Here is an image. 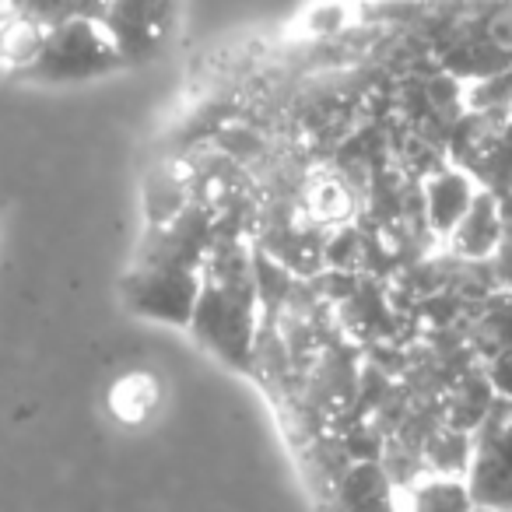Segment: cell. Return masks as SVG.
<instances>
[{"instance_id": "6da1fadb", "label": "cell", "mask_w": 512, "mask_h": 512, "mask_svg": "<svg viewBox=\"0 0 512 512\" xmlns=\"http://www.w3.org/2000/svg\"><path fill=\"white\" fill-rule=\"evenodd\" d=\"M186 327L204 348H211L232 369L249 372L256 330H260V292H256L253 249L246 239L228 232L225 221L207 249L200 271V295Z\"/></svg>"}, {"instance_id": "7a4b0ae2", "label": "cell", "mask_w": 512, "mask_h": 512, "mask_svg": "<svg viewBox=\"0 0 512 512\" xmlns=\"http://www.w3.org/2000/svg\"><path fill=\"white\" fill-rule=\"evenodd\" d=\"M123 57L113 36L106 32L95 11H74L46 29L36 57L15 71L22 81H43V85H67V81L102 78L120 71Z\"/></svg>"}, {"instance_id": "3957f363", "label": "cell", "mask_w": 512, "mask_h": 512, "mask_svg": "<svg viewBox=\"0 0 512 512\" xmlns=\"http://www.w3.org/2000/svg\"><path fill=\"white\" fill-rule=\"evenodd\" d=\"M463 477L474 505L512 509V400H491L488 414L474 428V449Z\"/></svg>"}, {"instance_id": "277c9868", "label": "cell", "mask_w": 512, "mask_h": 512, "mask_svg": "<svg viewBox=\"0 0 512 512\" xmlns=\"http://www.w3.org/2000/svg\"><path fill=\"white\" fill-rule=\"evenodd\" d=\"M200 295V271L172 264H137L123 278V302L158 323L186 327Z\"/></svg>"}, {"instance_id": "5b68a950", "label": "cell", "mask_w": 512, "mask_h": 512, "mask_svg": "<svg viewBox=\"0 0 512 512\" xmlns=\"http://www.w3.org/2000/svg\"><path fill=\"white\" fill-rule=\"evenodd\" d=\"M106 32L113 36L123 67H141L162 53L172 32V0H99Z\"/></svg>"}, {"instance_id": "8992f818", "label": "cell", "mask_w": 512, "mask_h": 512, "mask_svg": "<svg viewBox=\"0 0 512 512\" xmlns=\"http://www.w3.org/2000/svg\"><path fill=\"white\" fill-rule=\"evenodd\" d=\"M449 246H453L456 260H470V264H488L491 253L498 249V242L505 239L502 225V207L498 197L484 186H477L470 207L460 214V221L453 225V232L446 235Z\"/></svg>"}, {"instance_id": "52a82bcc", "label": "cell", "mask_w": 512, "mask_h": 512, "mask_svg": "<svg viewBox=\"0 0 512 512\" xmlns=\"http://www.w3.org/2000/svg\"><path fill=\"white\" fill-rule=\"evenodd\" d=\"M474 193H477V179L463 165H439V169H432L425 179V193H421L425 225L439 239H446L456 221H460V214L470 207Z\"/></svg>"}, {"instance_id": "ba28073f", "label": "cell", "mask_w": 512, "mask_h": 512, "mask_svg": "<svg viewBox=\"0 0 512 512\" xmlns=\"http://www.w3.org/2000/svg\"><path fill=\"white\" fill-rule=\"evenodd\" d=\"M330 491L337 505H397V484L390 481L383 460H351Z\"/></svg>"}, {"instance_id": "9c48e42d", "label": "cell", "mask_w": 512, "mask_h": 512, "mask_svg": "<svg viewBox=\"0 0 512 512\" xmlns=\"http://www.w3.org/2000/svg\"><path fill=\"white\" fill-rule=\"evenodd\" d=\"M158 407V379L151 372H127L109 390V411L120 425H144Z\"/></svg>"}, {"instance_id": "30bf717a", "label": "cell", "mask_w": 512, "mask_h": 512, "mask_svg": "<svg viewBox=\"0 0 512 512\" xmlns=\"http://www.w3.org/2000/svg\"><path fill=\"white\" fill-rule=\"evenodd\" d=\"M414 509H470V488L463 474H439V470H425L407 484V495L397 498Z\"/></svg>"}, {"instance_id": "8fae6325", "label": "cell", "mask_w": 512, "mask_h": 512, "mask_svg": "<svg viewBox=\"0 0 512 512\" xmlns=\"http://www.w3.org/2000/svg\"><path fill=\"white\" fill-rule=\"evenodd\" d=\"M4 4H8L11 15L29 18L36 25H46V29L53 22H60V18L74 15V11H85L78 0H4Z\"/></svg>"}, {"instance_id": "7c38bea8", "label": "cell", "mask_w": 512, "mask_h": 512, "mask_svg": "<svg viewBox=\"0 0 512 512\" xmlns=\"http://www.w3.org/2000/svg\"><path fill=\"white\" fill-rule=\"evenodd\" d=\"M484 376H488L495 397L512 400V344H509V348L491 351L488 362H484Z\"/></svg>"}, {"instance_id": "4fadbf2b", "label": "cell", "mask_w": 512, "mask_h": 512, "mask_svg": "<svg viewBox=\"0 0 512 512\" xmlns=\"http://www.w3.org/2000/svg\"><path fill=\"white\" fill-rule=\"evenodd\" d=\"M495 32H498V39H502V43H509V46H512V0H505L502 11H498Z\"/></svg>"}]
</instances>
